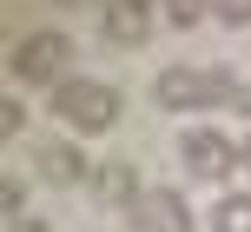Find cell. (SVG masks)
Wrapping results in <instances>:
<instances>
[{
    "label": "cell",
    "instance_id": "cell-1",
    "mask_svg": "<svg viewBox=\"0 0 251 232\" xmlns=\"http://www.w3.org/2000/svg\"><path fill=\"white\" fill-rule=\"evenodd\" d=\"M47 106H53V119L73 126V133H106L119 119V93L106 87V80H86V73H66L60 87L47 93Z\"/></svg>",
    "mask_w": 251,
    "mask_h": 232
},
{
    "label": "cell",
    "instance_id": "cell-2",
    "mask_svg": "<svg viewBox=\"0 0 251 232\" xmlns=\"http://www.w3.org/2000/svg\"><path fill=\"white\" fill-rule=\"evenodd\" d=\"M7 66H13L20 87H60L66 66H73V40L66 33H20L13 53H7Z\"/></svg>",
    "mask_w": 251,
    "mask_h": 232
},
{
    "label": "cell",
    "instance_id": "cell-3",
    "mask_svg": "<svg viewBox=\"0 0 251 232\" xmlns=\"http://www.w3.org/2000/svg\"><path fill=\"white\" fill-rule=\"evenodd\" d=\"M178 159H185L192 179H212V186L231 179V173L245 166V153H238V146H231L218 126H185V133H178Z\"/></svg>",
    "mask_w": 251,
    "mask_h": 232
},
{
    "label": "cell",
    "instance_id": "cell-4",
    "mask_svg": "<svg viewBox=\"0 0 251 232\" xmlns=\"http://www.w3.org/2000/svg\"><path fill=\"white\" fill-rule=\"evenodd\" d=\"M126 212H132V232H192V206L172 193V186H152V193H139Z\"/></svg>",
    "mask_w": 251,
    "mask_h": 232
},
{
    "label": "cell",
    "instance_id": "cell-5",
    "mask_svg": "<svg viewBox=\"0 0 251 232\" xmlns=\"http://www.w3.org/2000/svg\"><path fill=\"white\" fill-rule=\"evenodd\" d=\"M100 40H113V47H146L152 40V7L146 0H100Z\"/></svg>",
    "mask_w": 251,
    "mask_h": 232
},
{
    "label": "cell",
    "instance_id": "cell-6",
    "mask_svg": "<svg viewBox=\"0 0 251 232\" xmlns=\"http://www.w3.org/2000/svg\"><path fill=\"white\" fill-rule=\"evenodd\" d=\"M33 173H40L47 186H86V179H93V159L79 153L73 140H40V146H33Z\"/></svg>",
    "mask_w": 251,
    "mask_h": 232
},
{
    "label": "cell",
    "instance_id": "cell-7",
    "mask_svg": "<svg viewBox=\"0 0 251 232\" xmlns=\"http://www.w3.org/2000/svg\"><path fill=\"white\" fill-rule=\"evenodd\" d=\"M152 100H159L165 113L212 106V100H205V66H159V73H152Z\"/></svg>",
    "mask_w": 251,
    "mask_h": 232
},
{
    "label": "cell",
    "instance_id": "cell-8",
    "mask_svg": "<svg viewBox=\"0 0 251 232\" xmlns=\"http://www.w3.org/2000/svg\"><path fill=\"white\" fill-rule=\"evenodd\" d=\"M93 199H119V206H132V199H139V173L132 166H106V173H93Z\"/></svg>",
    "mask_w": 251,
    "mask_h": 232
},
{
    "label": "cell",
    "instance_id": "cell-9",
    "mask_svg": "<svg viewBox=\"0 0 251 232\" xmlns=\"http://www.w3.org/2000/svg\"><path fill=\"white\" fill-rule=\"evenodd\" d=\"M212 232H251V193H218Z\"/></svg>",
    "mask_w": 251,
    "mask_h": 232
},
{
    "label": "cell",
    "instance_id": "cell-10",
    "mask_svg": "<svg viewBox=\"0 0 251 232\" xmlns=\"http://www.w3.org/2000/svg\"><path fill=\"white\" fill-rule=\"evenodd\" d=\"M205 13H212V0H165V27H178V33H192Z\"/></svg>",
    "mask_w": 251,
    "mask_h": 232
},
{
    "label": "cell",
    "instance_id": "cell-11",
    "mask_svg": "<svg viewBox=\"0 0 251 232\" xmlns=\"http://www.w3.org/2000/svg\"><path fill=\"white\" fill-rule=\"evenodd\" d=\"M20 133H26V106L13 93H0V140H20Z\"/></svg>",
    "mask_w": 251,
    "mask_h": 232
},
{
    "label": "cell",
    "instance_id": "cell-12",
    "mask_svg": "<svg viewBox=\"0 0 251 232\" xmlns=\"http://www.w3.org/2000/svg\"><path fill=\"white\" fill-rule=\"evenodd\" d=\"M20 206H26V186L13 173H0V219H20Z\"/></svg>",
    "mask_w": 251,
    "mask_h": 232
},
{
    "label": "cell",
    "instance_id": "cell-13",
    "mask_svg": "<svg viewBox=\"0 0 251 232\" xmlns=\"http://www.w3.org/2000/svg\"><path fill=\"white\" fill-rule=\"evenodd\" d=\"M212 13L225 27H251V0H212Z\"/></svg>",
    "mask_w": 251,
    "mask_h": 232
},
{
    "label": "cell",
    "instance_id": "cell-14",
    "mask_svg": "<svg viewBox=\"0 0 251 232\" xmlns=\"http://www.w3.org/2000/svg\"><path fill=\"white\" fill-rule=\"evenodd\" d=\"M7 232H53L47 219H33V212H20V219H7Z\"/></svg>",
    "mask_w": 251,
    "mask_h": 232
},
{
    "label": "cell",
    "instance_id": "cell-15",
    "mask_svg": "<svg viewBox=\"0 0 251 232\" xmlns=\"http://www.w3.org/2000/svg\"><path fill=\"white\" fill-rule=\"evenodd\" d=\"M231 106H238V113H251V80H245V87H238V100H231Z\"/></svg>",
    "mask_w": 251,
    "mask_h": 232
},
{
    "label": "cell",
    "instance_id": "cell-16",
    "mask_svg": "<svg viewBox=\"0 0 251 232\" xmlns=\"http://www.w3.org/2000/svg\"><path fill=\"white\" fill-rule=\"evenodd\" d=\"M238 153H245V166H251V140H245V146H238Z\"/></svg>",
    "mask_w": 251,
    "mask_h": 232
},
{
    "label": "cell",
    "instance_id": "cell-17",
    "mask_svg": "<svg viewBox=\"0 0 251 232\" xmlns=\"http://www.w3.org/2000/svg\"><path fill=\"white\" fill-rule=\"evenodd\" d=\"M146 7H152V0H146Z\"/></svg>",
    "mask_w": 251,
    "mask_h": 232
}]
</instances>
